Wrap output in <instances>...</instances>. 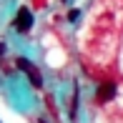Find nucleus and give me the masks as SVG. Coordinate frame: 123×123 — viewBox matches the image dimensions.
Returning a JSON list of instances; mask_svg holds the SVG:
<instances>
[{
	"mask_svg": "<svg viewBox=\"0 0 123 123\" xmlns=\"http://www.w3.org/2000/svg\"><path fill=\"white\" fill-rule=\"evenodd\" d=\"M15 28H18L20 33H28L33 28V13L28 8H20L18 10V18H15Z\"/></svg>",
	"mask_w": 123,
	"mask_h": 123,
	"instance_id": "7ed1b4c3",
	"label": "nucleus"
},
{
	"mask_svg": "<svg viewBox=\"0 0 123 123\" xmlns=\"http://www.w3.org/2000/svg\"><path fill=\"white\" fill-rule=\"evenodd\" d=\"M63 3H68V0H63Z\"/></svg>",
	"mask_w": 123,
	"mask_h": 123,
	"instance_id": "423d86ee",
	"label": "nucleus"
},
{
	"mask_svg": "<svg viewBox=\"0 0 123 123\" xmlns=\"http://www.w3.org/2000/svg\"><path fill=\"white\" fill-rule=\"evenodd\" d=\"M5 53V45H3V43H0V55H3Z\"/></svg>",
	"mask_w": 123,
	"mask_h": 123,
	"instance_id": "39448f33",
	"label": "nucleus"
},
{
	"mask_svg": "<svg viewBox=\"0 0 123 123\" xmlns=\"http://www.w3.org/2000/svg\"><path fill=\"white\" fill-rule=\"evenodd\" d=\"M78 15H80V13H78V10H70V13H68V20H70V23H73V20H78Z\"/></svg>",
	"mask_w": 123,
	"mask_h": 123,
	"instance_id": "20e7f679",
	"label": "nucleus"
},
{
	"mask_svg": "<svg viewBox=\"0 0 123 123\" xmlns=\"http://www.w3.org/2000/svg\"><path fill=\"white\" fill-rule=\"evenodd\" d=\"M116 93H118L116 83L113 80H103L98 86V91H96V100H98V103H111V100L116 98Z\"/></svg>",
	"mask_w": 123,
	"mask_h": 123,
	"instance_id": "f257e3e1",
	"label": "nucleus"
},
{
	"mask_svg": "<svg viewBox=\"0 0 123 123\" xmlns=\"http://www.w3.org/2000/svg\"><path fill=\"white\" fill-rule=\"evenodd\" d=\"M18 68L28 73V78H30V83H33L35 88H40V86H43V78H40V73H38V68H35V65H30L25 58H18Z\"/></svg>",
	"mask_w": 123,
	"mask_h": 123,
	"instance_id": "f03ea898",
	"label": "nucleus"
}]
</instances>
